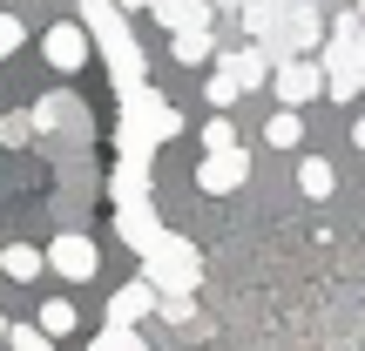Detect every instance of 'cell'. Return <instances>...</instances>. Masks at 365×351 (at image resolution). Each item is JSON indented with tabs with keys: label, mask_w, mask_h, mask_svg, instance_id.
Segmentation results:
<instances>
[{
	"label": "cell",
	"mask_w": 365,
	"mask_h": 351,
	"mask_svg": "<svg viewBox=\"0 0 365 351\" xmlns=\"http://www.w3.org/2000/svg\"><path fill=\"white\" fill-rule=\"evenodd\" d=\"M75 21H81V34H88V48L108 61V81H115V95L143 88V81H149V61H143V48H135L129 21L115 14V0H81Z\"/></svg>",
	"instance_id": "1"
},
{
	"label": "cell",
	"mask_w": 365,
	"mask_h": 351,
	"mask_svg": "<svg viewBox=\"0 0 365 351\" xmlns=\"http://www.w3.org/2000/svg\"><path fill=\"white\" fill-rule=\"evenodd\" d=\"M176 129H182V115H176L170 102H163L156 88H149V81L122 95V162L149 169V149H156L163 135H176Z\"/></svg>",
	"instance_id": "2"
},
{
	"label": "cell",
	"mask_w": 365,
	"mask_h": 351,
	"mask_svg": "<svg viewBox=\"0 0 365 351\" xmlns=\"http://www.w3.org/2000/svg\"><path fill=\"white\" fill-rule=\"evenodd\" d=\"M143 284L156 290V298H170V290H196V284H203V257H196V243H182V236L163 230L156 243L143 250Z\"/></svg>",
	"instance_id": "3"
},
{
	"label": "cell",
	"mask_w": 365,
	"mask_h": 351,
	"mask_svg": "<svg viewBox=\"0 0 365 351\" xmlns=\"http://www.w3.org/2000/svg\"><path fill=\"white\" fill-rule=\"evenodd\" d=\"M115 230H122V243L143 257L149 243L163 236V223H156V203H149V189H115Z\"/></svg>",
	"instance_id": "4"
},
{
	"label": "cell",
	"mask_w": 365,
	"mask_h": 351,
	"mask_svg": "<svg viewBox=\"0 0 365 351\" xmlns=\"http://www.w3.org/2000/svg\"><path fill=\"white\" fill-rule=\"evenodd\" d=\"M41 263H48V271H61L68 284H88V277L102 271V257H95V243H88L81 230H61L48 250H41Z\"/></svg>",
	"instance_id": "5"
},
{
	"label": "cell",
	"mask_w": 365,
	"mask_h": 351,
	"mask_svg": "<svg viewBox=\"0 0 365 351\" xmlns=\"http://www.w3.org/2000/svg\"><path fill=\"white\" fill-rule=\"evenodd\" d=\"M271 88H277V102H284V108H304L312 95H325V75H318L312 54H291V61L271 68Z\"/></svg>",
	"instance_id": "6"
},
{
	"label": "cell",
	"mask_w": 365,
	"mask_h": 351,
	"mask_svg": "<svg viewBox=\"0 0 365 351\" xmlns=\"http://www.w3.org/2000/svg\"><path fill=\"white\" fill-rule=\"evenodd\" d=\"M41 61L61 68V75L88 68V61H95V48H88V34H81V21H54L48 34H41Z\"/></svg>",
	"instance_id": "7"
},
{
	"label": "cell",
	"mask_w": 365,
	"mask_h": 351,
	"mask_svg": "<svg viewBox=\"0 0 365 351\" xmlns=\"http://www.w3.org/2000/svg\"><path fill=\"white\" fill-rule=\"evenodd\" d=\"M244 182H250V156L244 149H223V156L196 162V189L203 196H230V189H244Z\"/></svg>",
	"instance_id": "8"
},
{
	"label": "cell",
	"mask_w": 365,
	"mask_h": 351,
	"mask_svg": "<svg viewBox=\"0 0 365 351\" xmlns=\"http://www.w3.org/2000/svg\"><path fill=\"white\" fill-rule=\"evenodd\" d=\"M143 318H156V290L135 277V284H122L115 298H108V325H129V331H135Z\"/></svg>",
	"instance_id": "9"
},
{
	"label": "cell",
	"mask_w": 365,
	"mask_h": 351,
	"mask_svg": "<svg viewBox=\"0 0 365 351\" xmlns=\"http://www.w3.org/2000/svg\"><path fill=\"white\" fill-rule=\"evenodd\" d=\"M223 75H230L237 95H244V88H257V81H271V54L264 48H237V54H223Z\"/></svg>",
	"instance_id": "10"
},
{
	"label": "cell",
	"mask_w": 365,
	"mask_h": 351,
	"mask_svg": "<svg viewBox=\"0 0 365 351\" xmlns=\"http://www.w3.org/2000/svg\"><path fill=\"white\" fill-rule=\"evenodd\" d=\"M149 14H156L170 34H182V27H210V0H149Z\"/></svg>",
	"instance_id": "11"
},
{
	"label": "cell",
	"mask_w": 365,
	"mask_h": 351,
	"mask_svg": "<svg viewBox=\"0 0 365 351\" xmlns=\"http://www.w3.org/2000/svg\"><path fill=\"white\" fill-rule=\"evenodd\" d=\"M312 48H318V7H312V0H298L291 21H284V61H291V54H312Z\"/></svg>",
	"instance_id": "12"
},
{
	"label": "cell",
	"mask_w": 365,
	"mask_h": 351,
	"mask_svg": "<svg viewBox=\"0 0 365 351\" xmlns=\"http://www.w3.org/2000/svg\"><path fill=\"white\" fill-rule=\"evenodd\" d=\"M298 189L312 196V203H325V196L339 189V169H331L325 156H304V162H298Z\"/></svg>",
	"instance_id": "13"
},
{
	"label": "cell",
	"mask_w": 365,
	"mask_h": 351,
	"mask_svg": "<svg viewBox=\"0 0 365 351\" xmlns=\"http://www.w3.org/2000/svg\"><path fill=\"white\" fill-rule=\"evenodd\" d=\"M48 263H41V250L34 243H7L0 250V277H14V284H27V277H41Z\"/></svg>",
	"instance_id": "14"
},
{
	"label": "cell",
	"mask_w": 365,
	"mask_h": 351,
	"mask_svg": "<svg viewBox=\"0 0 365 351\" xmlns=\"http://www.w3.org/2000/svg\"><path fill=\"white\" fill-rule=\"evenodd\" d=\"M170 54L182 68H203L210 54H217V48H210V27H182V34H170Z\"/></svg>",
	"instance_id": "15"
},
{
	"label": "cell",
	"mask_w": 365,
	"mask_h": 351,
	"mask_svg": "<svg viewBox=\"0 0 365 351\" xmlns=\"http://www.w3.org/2000/svg\"><path fill=\"white\" fill-rule=\"evenodd\" d=\"M75 325H81V318H75V304H68V298H48V304H41V318H34L41 338H68Z\"/></svg>",
	"instance_id": "16"
},
{
	"label": "cell",
	"mask_w": 365,
	"mask_h": 351,
	"mask_svg": "<svg viewBox=\"0 0 365 351\" xmlns=\"http://www.w3.org/2000/svg\"><path fill=\"white\" fill-rule=\"evenodd\" d=\"M264 142H271V149H298L304 142V115H298V108H277V115L264 122Z\"/></svg>",
	"instance_id": "17"
},
{
	"label": "cell",
	"mask_w": 365,
	"mask_h": 351,
	"mask_svg": "<svg viewBox=\"0 0 365 351\" xmlns=\"http://www.w3.org/2000/svg\"><path fill=\"white\" fill-rule=\"evenodd\" d=\"M75 108H81L75 95H41L27 122H34V129H61V122H75Z\"/></svg>",
	"instance_id": "18"
},
{
	"label": "cell",
	"mask_w": 365,
	"mask_h": 351,
	"mask_svg": "<svg viewBox=\"0 0 365 351\" xmlns=\"http://www.w3.org/2000/svg\"><path fill=\"white\" fill-rule=\"evenodd\" d=\"M88 351H149V345H143V331H129V325H102L88 338Z\"/></svg>",
	"instance_id": "19"
},
{
	"label": "cell",
	"mask_w": 365,
	"mask_h": 351,
	"mask_svg": "<svg viewBox=\"0 0 365 351\" xmlns=\"http://www.w3.org/2000/svg\"><path fill=\"white\" fill-rule=\"evenodd\" d=\"M223 149H237V129H230V115H210L203 122V156H223Z\"/></svg>",
	"instance_id": "20"
},
{
	"label": "cell",
	"mask_w": 365,
	"mask_h": 351,
	"mask_svg": "<svg viewBox=\"0 0 365 351\" xmlns=\"http://www.w3.org/2000/svg\"><path fill=\"white\" fill-rule=\"evenodd\" d=\"M7 345L14 351H54V338H41L34 325H7Z\"/></svg>",
	"instance_id": "21"
},
{
	"label": "cell",
	"mask_w": 365,
	"mask_h": 351,
	"mask_svg": "<svg viewBox=\"0 0 365 351\" xmlns=\"http://www.w3.org/2000/svg\"><path fill=\"white\" fill-rule=\"evenodd\" d=\"M27 135H34V122H27V115H0V142H7V149H21Z\"/></svg>",
	"instance_id": "22"
},
{
	"label": "cell",
	"mask_w": 365,
	"mask_h": 351,
	"mask_svg": "<svg viewBox=\"0 0 365 351\" xmlns=\"http://www.w3.org/2000/svg\"><path fill=\"white\" fill-rule=\"evenodd\" d=\"M203 95H210V108H230V102H237V81H230V75H223V68H217Z\"/></svg>",
	"instance_id": "23"
},
{
	"label": "cell",
	"mask_w": 365,
	"mask_h": 351,
	"mask_svg": "<svg viewBox=\"0 0 365 351\" xmlns=\"http://www.w3.org/2000/svg\"><path fill=\"white\" fill-rule=\"evenodd\" d=\"M129 7H149V0H115V14H129Z\"/></svg>",
	"instance_id": "24"
},
{
	"label": "cell",
	"mask_w": 365,
	"mask_h": 351,
	"mask_svg": "<svg viewBox=\"0 0 365 351\" xmlns=\"http://www.w3.org/2000/svg\"><path fill=\"white\" fill-rule=\"evenodd\" d=\"M352 142H359V149H365V115H359V129H352Z\"/></svg>",
	"instance_id": "25"
},
{
	"label": "cell",
	"mask_w": 365,
	"mask_h": 351,
	"mask_svg": "<svg viewBox=\"0 0 365 351\" xmlns=\"http://www.w3.org/2000/svg\"><path fill=\"white\" fill-rule=\"evenodd\" d=\"M359 95H365V48H359Z\"/></svg>",
	"instance_id": "26"
},
{
	"label": "cell",
	"mask_w": 365,
	"mask_h": 351,
	"mask_svg": "<svg viewBox=\"0 0 365 351\" xmlns=\"http://www.w3.org/2000/svg\"><path fill=\"white\" fill-rule=\"evenodd\" d=\"M7 325H14V318H7V311H0V345H7Z\"/></svg>",
	"instance_id": "27"
},
{
	"label": "cell",
	"mask_w": 365,
	"mask_h": 351,
	"mask_svg": "<svg viewBox=\"0 0 365 351\" xmlns=\"http://www.w3.org/2000/svg\"><path fill=\"white\" fill-rule=\"evenodd\" d=\"M359 21H365V0H359Z\"/></svg>",
	"instance_id": "28"
}]
</instances>
